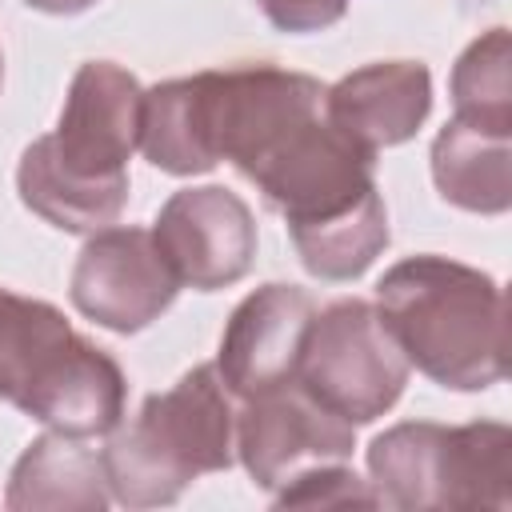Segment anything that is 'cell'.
Listing matches in <instances>:
<instances>
[{"instance_id": "6da1fadb", "label": "cell", "mask_w": 512, "mask_h": 512, "mask_svg": "<svg viewBox=\"0 0 512 512\" xmlns=\"http://www.w3.org/2000/svg\"><path fill=\"white\" fill-rule=\"evenodd\" d=\"M140 80L88 60L68 84L56 132L32 140L16 168L24 208L64 232H100L128 204V156L140 144Z\"/></svg>"}, {"instance_id": "7a4b0ae2", "label": "cell", "mask_w": 512, "mask_h": 512, "mask_svg": "<svg viewBox=\"0 0 512 512\" xmlns=\"http://www.w3.org/2000/svg\"><path fill=\"white\" fill-rule=\"evenodd\" d=\"M248 180L284 216L300 264L320 280H356L388 248L376 152L344 136L324 112L304 120Z\"/></svg>"}, {"instance_id": "3957f363", "label": "cell", "mask_w": 512, "mask_h": 512, "mask_svg": "<svg viewBox=\"0 0 512 512\" xmlns=\"http://www.w3.org/2000/svg\"><path fill=\"white\" fill-rule=\"evenodd\" d=\"M376 312L408 368L428 380L456 392L504 380L508 312L504 288L488 272L448 256H408L380 276Z\"/></svg>"}, {"instance_id": "277c9868", "label": "cell", "mask_w": 512, "mask_h": 512, "mask_svg": "<svg viewBox=\"0 0 512 512\" xmlns=\"http://www.w3.org/2000/svg\"><path fill=\"white\" fill-rule=\"evenodd\" d=\"M124 396L120 364L84 340L56 304L0 288V400L88 440L124 420Z\"/></svg>"}, {"instance_id": "5b68a950", "label": "cell", "mask_w": 512, "mask_h": 512, "mask_svg": "<svg viewBox=\"0 0 512 512\" xmlns=\"http://www.w3.org/2000/svg\"><path fill=\"white\" fill-rule=\"evenodd\" d=\"M236 460V408L216 364H196L168 392H152L100 452L108 496L124 508L172 504L196 476Z\"/></svg>"}, {"instance_id": "8992f818", "label": "cell", "mask_w": 512, "mask_h": 512, "mask_svg": "<svg viewBox=\"0 0 512 512\" xmlns=\"http://www.w3.org/2000/svg\"><path fill=\"white\" fill-rule=\"evenodd\" d=\"M368 472L380 504L404 512L508 508L512 432L500 420H472L460 428L408 420L372 440Z\"/></svg>"}, {"instance_id": "52a82bcc", "label": "cell", "mask_w": 512, "mask_h": 512, "mask_svg": "<svg viewBox=\"0 0 512 512\" xmlns=\"http://www.w3.org/2000/svg\"><path fill=\"white\" fill-rule=\"evenodd\" d=\"M296 384L348 424H372L400 400L408 360L376 304L348 296L312 316L300 344Z\"/></svg>"}, {"instance_id": "ba28073f", "label": "cell", "mask_w": 512, "mask_h": 512, "mask_svg": "<svg viewBox=\"0 0 512 512\" xmlns=\"http://www.w3.org/2000/svg\"><path fill=\"white\" fill-rule=\"evenodd\" d=\"M352 448L356 424L324 408L296 380L248 396L236 412V456L264 492L284 488L312 464L348 460Z\"/></svg>"}, {"instance_id": "9c48e42d", "label": "cell", "mask_w": 512, "mask_h": 512, "mask_svg": "<svg viewBox=\"0 0 512 512\" xmlns=\"http://www.w3.org/2000/svg\"><path fill=\"white\" fill-rule=\"evenodd\" d=\"M152 240L180 288L196 292H216L244 280L256 260L252 208L220 184L172 192L156 212Z\"/></svg>"}, {"instance_id": "30bf717a", "label": "cell", "mask_w": 512, "mask_h": 512, "mask_svg": "<svg viewBox=\"0 0 512 512\" xmlns=\"http://www.w3.org/2000/svg\"><path fill=\"white\" fill-rule=\"evenodd\" d=\"M180 292L148 228H100L76 256L68 296L80 316L112 332L148 328Z\"/></svg>"}, {"instance_id": "8fae6325", "label": "cell", "mask_w": 512, "mask_h": 512, "mask_svg": "<svg viewBox=\"0 0 512 512\" xmlns=\"http://www.w3.org/2000/svg\"><path fill=\"white\" fill-rule=\"evenodd\" d=\"M316 316V304L296 284H264L248 292L220 336L216 372L240 400L296 380L300 344Z\"/></svg>"}, {"instance_id": "7c38bea8", "label": "cell", "mask_w": 512, "mask_h": 512, "mask_svg": "<svg viewBox=\"0 0 512 512\" xmlns=\"http://www.w3.org/2000/svg\"><path fill=\"white\" fill-rule=\"evenodd\" d=\"M432 108V76L420 60H380L324 88V116L360 148L380 152L416 136Z\"/></svg>"}, {"instance_id": "4fadbf2b", "label": "cell", "mask_w": 512, "mask_h": 512, "mask_svg": "<svg viewBox=\"0 0 512 512\" xmlns=\"http://www.w3.org/2000/svg\"><path fill=\"white\" fill-rule=\"evenodd\" d=\"M436 192L480 216H500L512 204V132L452 116L432 140Z\"/></svg>"}, {"instance_id": "5bb4252c", "label": "cell", "mask_w": 512, "mask_h": 512, "mask_svg": "<svg viewBox=\"0 0 512 512\" xmlns=\"http://www.w3.org/2000/svg\"><path fill=\"white\" fill-rule=\"evenodd\" d=\"M108 500L112 496H108L100 452L84 448L80 436H68L56 428L36 436L20 452V460L8 476V492H4V504L16 512H28V508L100 512Z\"/></svg>"}, {"instance_id": "9a60e30c", "label": "cell", "mask_w": 512, "mask_h": 512, "mask_svg": "<svg viewBox=\"0 0 512 512\" xmlns=\"http://www.w3.org/2000/svg\"><path fill=\"white\" fill-rule=\"evenodd\" d=\"M140 148L160 172H172V176H200L216 168V156L204 136V120H200L196 76L164 80L144 92Z\"/></svg>"}, {"instance_id": "2e32d148", "label": "cell", "mask_w": 512, "mask_h": 512, "mask_svg": "<svg viewBox=\"0 0 512 512\" xmlns=\"http://www.w3.org/2000/svg\"><path fill=\"white\" fill-rule=\"evenodd\" d=\"M456 116L512 132V48L508 28H488L452 64Z\"/></svg>"}, {"instance_id": "e0dca14e", "label": "cell", "mask_w": 512, "mask_h": 512, "mask_svg": "<svg viewBox=\"0 0 512 512\" xmlns=\"http://www.w3.org/2000/svg\"><path fill=\"white\" fill-rule=\"evenodd\" d=\"M272 504L276 508H348V504H380V496L368 480L344 468V460H332V464H312L296 472L284 488H276Z\"/></svg>"}, {"instance_id": "ac0fdd59", "label": "cell", "mask_w": 512, "mask_h": 512, "mask_svg": "<svg viewBox=\"0 0 512 512\" xmlns=\"http://www.w3.org/2000/svg\"><path fill=\"white\" fill-rule=\"evenodd\" d=\"M256 4L268 16V24L280 32H320L348 12V0H256Z\"/></svg>"}, {"instance_id": "d6986e66", "label": "cell", "mask_w": 512, "mask_h": 512, "mask_svg": "<svg viewBox=\"0 0 512 512\" xmlns=\"http://www.w3.org/2000/svg\"><path fill=\"white\" fill-rule=\"evenodd\" d=\"M24 4L36 12H52V16H76V12H88L96 0H24Z\"/></svg>"}, {"instance_id": "ffe728a7", "label": "cell", "mask_w": 512, "mask_h": 512, "mask_svg": "<svg viewBox=\"0 0 512 512\" xmlns=\"http://www.w3.org/2000/svg\"><path fill=\"white\" fill-rule=\"evenodd\" d=\"M0 84H4V52H0Z\"/></svg>"}]
</instances>
